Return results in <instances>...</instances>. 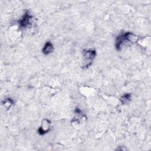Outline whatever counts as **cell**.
<instances>
[{
	"instance_id": "3",
	"label": "cell",
	"mask_w": 151,
	"mask_h": 151,
	"mask_svg": "<svg viewBox=\"0 0 151 151\" xmlns=\"http://www.w3.org/2000/svg\"><path fill=\"white\" fill-rule=\"evenodd\" d=\"M33 17L30 15L28 11H26L22 18L18 21L19 27L21 28L24 29L30 27L33 23Z\"/></svg>"
},
{
	"instance_id": "7",
	"label": "cell",
	"mask_w": 151,
	"mask_h": 151,
	"mask_svg": "<svg viewBox=\"0 0 151 151\" xmlns=\"http://www.w3.org/2000/svg\"><path fill=\"white\" fill-rule=\"evenodd\" d=\"M14 103V101L11 98H7L6 99H5L2 103V105L4 106V107L5 109H9L11 106Z\"/></svg>"
},
{
	"instance_id": "1",
	"label": "cell",
	"mask_w": 151,
	"mask_h": 151,
	"mask_svg": "<svg viewBox=\"0 0 151 151\" xmlns=\"http://www.w3.org/2000/svg\"><path fill=\"white\" fill-rule=\"evenodd\" d=\"M136 40L137 37L133 33L126 32L117 37L115 43L116 48L117 50L120 51L124 47L135 42Z\"/></svg>"
},
{
	"instance_id": "2",
	"label": "cell",
	"mask_w": 151,
	"mask_h": 151,
	"mask_svg": "<svg viewBox=\"0 0 151 151\" xmlns=\"http://www.w3.org/2000/svg\"><path fill=\"white\" fill-rule=\"evenodd\" d=\"M96 55L94 50H85L83 52V63L85 68L88 67L93 63Z\"/></svg>"
},
{
	"instance_id": "4",
	"label": "cell",
	"mask_w": 151,
	"mask_h": 151,
	"mask_svg": "<svg viewBox=\"0 0 151 151\" xmlns=\"http://www.w3.org/2000/svg\"><path fill=\"white\" fill-rule=\"evenodd\" d=\"M51 124V122L48 120V119H44L42 122V125L40 128L38 129V133L41 135H43L45 134L46 133H48V132L50 130V125Z\"/></svg>"
},
{
	"instance_id": "6",
	"label": "cell",
	"mask_w": 151,
	"mask_h": 151,
	"mask_svg": "<svg viewBox=\"0 0 151 151\" xmlns=\"http://www.w3.org/2000/svg\"><path fill=\"white\" fill-rule=\"evenodd\" d=\"M74 112H75V114L76 115V116L75 117H74V119L72 120V122H73V121L77 122L80 119L85 117V115L83 113L82 111L78 107L76 108Z\"/></svg>"
},
{
	"instance_id": "8",
	"label": "cell",
	"mask_w": 151,
	"mask_h": 151,
	"mask_svg": "<svg viewBox=\"0 0 151 151\" xmlns=\"http://www.w3.org/2000/svg\"><path fill=\"white\" fill-rule=\"evenodd\" d=\"M131 99V94H125L120 98V101L122 104H126L128 103Z\"/></svg>"
},
{
	"instance_id": "5",
	"label": "cell",
	"mask_w": 151,
	"mask_h": 151,
	"mask_svg": "<svg viewBox=\"0 0 151 151\" xmlns=\"http://www.w3.org/2000/svg\"><path fill=\"white\" fill-rule=\"evenodd\" d=\"M54 50V47L50 41H47L44 45L42 49V52L45 55H48L52 52Z\"/></svg>"
}]
</instances>
